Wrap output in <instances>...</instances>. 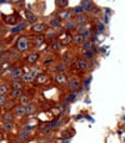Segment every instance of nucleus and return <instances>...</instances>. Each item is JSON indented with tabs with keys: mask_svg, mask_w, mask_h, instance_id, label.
<instances>
[{
	"mask_svg": "<svg viewBox=\"0 0 125 143\" xmlns=\"http://www.w3.org/2000/svg\"><path fill=\"white\" fill-rule=\"evenodd\" d=\"M104 29H105V27H104V25H103V24H99V25H98V30H99V34L104 31Z\"/></svg>",
	"mask_w": 125,
	"mask_h": 143,
	"instance_id": "42",
	"label": "nucleus"
},
{
	"mask_svg": "<svg viewBox=\"0 0 125 143\" xmlns=\"http://www.w3.org/2000/svg\"><path fill=\"white\" fill-rule=\"evenodd\" d=\"M63 143H69V139H66V141H64Z\"/></svg>",
	"mask_w": 125,
	"mask_h": 143,
	"instance_id": "48",
	"label": "nucleus"
},
{
	"mask_svg": "<svg viewBox=\"0 0 125 143\" xmlns=\"http://www.w3.org/2000/svg\"><path fill=\"white\" fill-rule=\"evenodd\" d=\"M34 77H35V72H28V74H24L21 79H23L24 82H30L34 80Z\"/></svg>",
	"mask_w": 125,
	"mask_h": 143,
	"instance_id": "3",
	"label": "nucleus"
},
{
	"mask_svg": "<svg viewBox=\"0 0 125 143\" xmlns=\"http://www.w3.org/2000/svg\"><path fill=\"white\" fill-rule=\"evenodd\" d=\"M43 41H44V36H38L36 39H35V44H36V45H40Z\"/></svg>",
	"mask_w": 125,
	"mask_h": 143,
	"instance_id": "39",
	"label": "nucleus"
},
{
	"mask_svg": "<svg viewBox=\"0 0 125 143\" xmlns=\"http://www.w3.org/2000/svg\"><path fill=\"white\" fill-rule=\"evenodd\" d=\"M85 56L88 57V59H91L94 56V50H86L85 51Z\"/></svg>",
	"mask_w": 125,
	"mask_h": 143,
	"instance_id": "33",
	"label": "nucleus"
},
{
	"mask_svg": "<svg viewBox=\"0 0 125 143\" xmlns=\"http://www.w3.org/2000/svg\"><path fill=\"white\" fill-rule=\"evenodd\" d=\"M20 103H21V106H28V104H30V100L26 96H21L20 97Z\"/></svg>",
	"mask_w": 125,
	"mask_h": 143,
	"instance_id": "20",
	"label": "nucleus"
},
{
	"mask_svg": "<svg viewBox=\"0 0 125 143\" xmlns=\"http://www.w3.org/2000/svg\"><path fill=\"white\" fill-rule=\"evenodd\" d=\"M73 13H74V14H76L78 16H80L81 14L84 13V9H83V6H76V8H74Z\"/></svg>",
	"mask_w": 125,
	"mask_h": 143,
	"instance_id": "23",
	"label": "nucleus"
},
{
	"mask_svg": "<svg viewBox=\"0 0 125 143\" xmlns=\"http://www.w3.org/2000/svg\"><path fill=\"white\" fill-rule=\"evenodd\" d=\"M45 30V25L44 24H36L33 26V31L34 32H43Z\"/></svg>",
	"mask_w": 125,
	"mask_h": 143,
	"instance_id": "9",
	"label": "nucleus"
},
{
	"mask_svg": "<svg viewBox=\"0 0 125 143\" xmlns=\"http://www.w3.org/2000/svg\"><path fill=\"white\" fill-rule=\"evenodd\" d=\"M23 71L21 70H14V71H11V79H14V80H18V79H20V77H23Z\"/></svg>",
	"mask_w": 125,
	"mask_h": 143,
	"instance_id": "6",
	"label": "nucleus"
},
{
	"mask_svg": "<svg viewBox=\"0 0 125 143\" xmlns=\"http://www.w3.org/2000/svg\"><path fill=\"white\" fill-rule=\"evenodd\" d=\"M74 41L76 42V44H83L84 42V37L81 34H78V35H75L74 36Z\"/></svg>",
	"mask_w": 125,
	"mask_h": 143,
	"instance_id": "22",
	"label": "nucleus"
},
{
	"mask_svg": "<svg viewBox=\"0 0 125 143\" xmlns=\"http://www.w3.org/2000/svg\"><path fill=\"white\" fill-rule=\"evenodd\" d=\"M26 18H28V20H29V23L30 24H34V23H36V20H38V18L33 14V13H30V11H28L26 13Z\"/></svg>",
	"mask_w": 125,
	"mask_h": 143,
	"instance_id": "13",
	"label": "nucleus"
},
{
	"mask_svg": "<svg viewBox=\"0 0 125 143\" xmlns=\"http://www.w3.org/2000/svg\"><path fill=\"white\" fill-rule=\"evenodd\" d=\"M3 51H4V47H3V46H0V55L3 54Z\"/></svg>",
	"mask_w": 125,
	"mask_h": 143,
	"instance_id": "47",
	"label": "nucleus"
},
{
	"mask_svg": "<svg viewBox=\"0 0 125 143\" xmlns=\"http://www.w3.org/2000/svg\"><path fill=\"white\" fill-rule=\"evenodd\" d=\"M124 142H125V138H124Z\"/></svg>",
	"mask_w": 125,
	"mask_h": 143,
	"instance_id": "49",
	"label": "nucleus"
},
{
	"mask_svg": "<svg viewBox=\"0 0 125 143\" xmlns=\"http://www.w3.org/2000/svg\"><path fill=\"white\" fill-rule=\"evenodd\" d=\"M55 36H56L55 34H50V35L48 36V39H54V37H55Z\"/></svg>",
	"mask_w": 125,
	"mask_h": 143,
	"instance_id": "44",
	"label": "nucleus"
},
{
	"mask_svg": "<svg viewBox=\"0 0 125 143\" xmlns=\"http://www.w3.org/2000/svg\"><path fill=\"white\" fill-rule=\"evenodd\" d=\"M56 81H58V84H60V85H65L66 84V76H65L63 72L58 74L56 75Z\"/></svg>",
	"mask_w": 125,
	"mask_h": 143,
	"instance_id": "5",
	"label": "nucleus"
},
{
	"mask_svg": "<svg viewBox=\"0 0 125 143\" xmlns=\"http://www.w3.org/2000/svg\"><path fill=\"white\" fill-rule=\"evenodd\" d=\"M13 90H21L20 82H13Z\"/></svg>",
	"mask_w": 125,
	"mask_h": 143,
	"instance_id": "38",
	"label": "nucleus"
},
{
	"mask_svg": "<svg viewBox=\"0 0 125 143\" xmlns=\"http://www.w3.org/2000/svg\"><path fill=\"white\" fill-rule=\"evenodd\" d=\"M4 139V134L1 133V132H0V141H3Z\"/></svg>",
	"mask_w": 125,
	"mask_h": 143,
	"instance_id": "46",
	"label": "nucleus"
},
{
	"mask_svg": "<svg viewBox=\"0 0 125 143\" xmlns=\"http://www.w3.org/2000/svg\"><path fill=\"white\" fill-rule=\"evenodd\" d=\"M23 96V91L21 90H13L10 92V97L11 98H18V97H21Z\"/></svg>",
	"mask_w": 125,
	"mask_h": 143,
	"instance_id": "11",
	"label": "nucleus"
},
{
	"mask_svg": "<svg viewBox=\"0 0 125 143\" xmlns=\"http://www.w3.org/2000/svg\"><path fill=\"white\" fill-rule=\"evenodd\" d=\"M8 93V87L5 85H1L0 86V95H6Z\"/></svg>",
	"mask_w": 125,
	"mask_h": 143,
	"instance_id": "31",
	"label": "nucleus"
},
{
	"mask_svg": "<svg viewBox=\"0 0 125 143\" xmlns=\"http://www.w3.org/2000/svg\"><path fill=\"white\" fill-rule=\"evenodd\" d=\"M25 26H26V23H23V24H20V25H18V26H15L14 29H11V34H16V32L21 31Z\"/></svg>",
	"mask_w": 125,
	"mask_h": 143,
	"instance_id": "15",
	"label": "nucleus"
},
{
	"mask_svg": "<svg viewBox=\"0 0 125 143\" xmlns=\"http://www.w3.org/2000/svg\"><path fill=\"white\" fill-rule=\"evenodd\" d=\"M50 62H53V59H49V60H46V61H45V65H49Z\"/></svg>",
	"mask_w": 125,
	"mask_h": 143,
	"instance_id": "45",
	"label": "nucleus"
},
{
	"mask_svg": "<svg viewBox=\"0 0 125 143\" xmlns=\"http://www.w3.org/2000/svg\"><path fill=\"white\" fill-rule=\"evenodd\" d=\"M76 66L79 69L86 70V69H88V66H89V64H88V61H85V60H79V61L76 62Z\"/></svg>",
	"mask_w": 125,
	"mask_h": 143,
	"instance_id": "10",
	"label": "nucleus"
},
{
	"mask_svg": "<svg viewBox=\"0 0 125 143\" xmlns=\"http://www.w3.org/2000/svg\"><path fill=\"white\" fill-rule=\"evenodd\" d=\"M75 98H76V93H70V95L65 98V102L66 103H69V102H73Z\"/></svg>",
	"mask_w": 125,
	"mask_h": 143,
	"instance_id": "26",
	"label": "nucleus"
},
{
	"mask_svg": "<svg viewBox=\"0 0 125 143\" xmlns=\"http://www.w3.org/2000/svg\"><path fill=\"white\" fill-rule=\"evenodd\" d=\"M48 126H49L50 128H55V127H58V126H59V121H58V119H56V121H53V122H50Z\"/></svg>",
	"mask_w": 125,
	"mask_h": 143,
	"instance_id": "34",
	"label": "nucleus"
},
{
	"mask_svg": "<svg viewBox=\"0 0 125 143\" xmlns=\"http://www.w3.org/2000/svg\"><path fill=\"white\" fill-rule=\"evenodd\" d=\"M71 40H73V39H71V36H68V37H65V39L63 40V44H69Z\"/></svg>",
	"mask_w": 125,
	"mask_h": 143,
	"instance_id": "41",
	"label": "nucleus"
},
{
	"mask_svg": "<svg viewBox=\"0 0 125 143\" xmlns=\"http://www.w3.org/2000/svg\"><path fill=\"white\" fill-rule=\"evenodd\" d=\"M80 4H81L80 6H83L84 10H93L94 9V4L91 1H88V0H84V1H81Z\"/></svg>",
	"mask_w": 125,
	"mask_h": 143,
	"instance_id": "2",
	"label": "nucleus"
},
{
	"mask_svg": "<svg viewBox=\"0 0 125 143\" xmlns=\"http://www.w3.org/2000/svg\"><path fill=\"white\" fill-rule=\"evenodd\" d=\"M65 69H66V65H65V64H60V65H58V70H59V71H64Z\"/></svg>",
	"mask_w": 125,
	"mask_h": 143,
	"instance_id": "40",
	"label": "nucleus"
},
{
	"mask_svg": "<svg viewBox=\"0 0 125 143\" xmlns=\"http://www.w3.org/2000/svg\"><path fill=\"white\" fill-rule=\"evenodd\" d=\"M3 129L6 131V132L13 131V129H14V123H13V122H5V123L3 124Z\"/></svg>",
	"mask_w": 125,
	"mask_h": 143,
	"instance_id": "12",
	"label": "nucleus"
},
{
	"mask_svg": "<svg viewBox=\"0 0 125 143\" xmlns=\"http://www.w3.org/2000/svg\"><path fill=\"white\" fill-rule=\"evenodd\" d=\"M4 20H5V23H6V24H14L15 21H16V16H13V15H10V16H5Z\"/></svg>",
	"mask_w": 125,
	"mask_h": 143,
	"instance_id": "17",
	"label": "nucleus"
},
{
	"mask_svg": "<svg viewBox=\"0 0 125 143\" xmlns=\"http://www.w3.org/2000/svg\"><path fill=\"white\" fill-rule=\"evenodd\" d=\"M76 25H85V19L81 18V16H79L78 20H76Z\"/></svg>",
	"mask_w": 125,
	"mask_h": 143,
	"instance_id": "37",
	"label": "nucleus"
},
{
	"mask_svg": "<svg viewBox=\"0 0 125 143\" xmlns=\"http://www.w3.org/2000/svg\"><path fill=\"white\" fill-rule=\"evenodd\" d=\"M91 81V77H89L88 80H86L85 82H84V85H85V87H89V82Z\"/></svg>",
	"mask_w": 125,
	"mask_h": 143,
	"instance_id": "43",
	"label": "nucleus"
},
{
	"mask_svg": "<svg viewBox=\"0 0 125 143\" xmlns=\"http://www.w3.org/2000/svg\"><path fill=\"white\" fill-rule=\"evenodd\" d=\"M79 87V81L78 80H71L70 81V84H69V89L71 90V91H75Z\"/></svg>",
	"mask_w": 125,
	"mask_h": 143,
	"instance_id": "14",
	"label": "nucleus"
},
{
	"mask_svg": "<svg viewBox=\"0 0 125 143\" xmlns=\"http://www.w3.org/2000/svg\"><path fill=\"white\" fill-rule=\"evenodd\" d=\"M45 80H46V76H45V75H43V74H40V75H39V77H38V80H36V81L39 82V84H41V82H44Z\"/></svg>",
	"mask_w": 125,
	"mask_h": 143,
	"instance_id": "35",
	"label": "nucleus"
},
{
	"mask_svg": "<svg viewBox=\"0 0 125 143\" xmlns=\"http://www.w3.org/2000/svg\"><path fill=\"white\" fill-rule=\"evenodd\" d=\"M83 46H84L85 50H91V49H93V42H91L90 40H84Z\"/></svg>",
	"mask_w": 125,
	"mask_h": 143,
	"instance_id": "19",
	"label": "nucleus"
},
{
	"mask_svg": "<svg viewBox=\"0 0 125 143\" xmlns=\"http://www.w3.org/2000/svg\"><path fill=\"white\" fill-rule=\"evenodd\" d=\"M73 14V10H70V11H64V13H56V16L60 19H69L70 16Z\"/></svg>",
	"mask_w": 125,
	"mask_h": 143,
	"instance_id": "7",
	"label": "nucleus"
},
{
	"mask_svg": "<svg viewBox=\"0 0 125 143\" xmlns=\"http://www.w3.org/2000/svg\"><path fill=\"white\" fill-rule=\"evenodd\" d=\"M14 113L18 114V116H25L26 114V108L24 106H19V107H16L14 109Z\"/></svg>",
	"mask_w": 125,
	"mask_h": 143,
	"instance_id": "4",
	"label": "nucleus"
},
{
	"mask_svg": "<svg viewBox=\"0 0 125 143\" xmlns=\"http://www.w3.org/2000/svg\"><path fill=\"white\" fill-rule=\"evenodd\" d=\"M55 3L58 4V6H61V8H64V6H66V5H68V1H66V0H64V1L58 0V1H55Z\"/></svg>",
	"mask_w": 125,
	"mask_h": 143,
	"instance_id": "36",
	"label": "nucleus"
},
{
	"mask_svg": "<svg viewBox=\"0 0 125 143\" xmlns=\"http://www.w3.org/2000/svg\"><path fill=\"white\" fill-rule=\"evenodd\" d=\"M38 57H39V55H38V54H31V55H29V56H28V62H29V64H34L36 60H38Z\"/></svg>",
	"mask_w": 125,
	"mask_h": 143,
	"instance_id": "16",
	"label": "nucleus"
},
{
	"mask_svg": "<svg viewBox=\"0 0 125 143\" xmlns=\"http://www.w3.org/2000/svg\"><path fill=\"white\" fill-rule=\"evenodd\" d=\"M29 136H30V133H29L28 131H21L20 133L18 134V138L20 141H26V139L29 138Z\"/></svg>",
	"mask_w": 125,
	"mask_h": 143,
	"instance_id": "8",
	"label": "nucleus"
},
{
	"mask_svg": "<svg viewBox=\"0 0 125 143\" xmlns=\"http://www.w3.org/2000/svg\"><path fill=\"white\" fill-rule=\"evenodd\" d=\"M65 27H66L68 30H74L75 27H76V23H71V21H68V23L65 24Z\"/></svg>",
	"mask_w": 125,
	"mask_h": 143,
	"instance_id": "24",
	"label": "nucleus"
},
{
	"mask_svg": "<svg viewBox=\"0 0 125 143\" xmlns=\"http://www.w3.org/2000/svg\"><path fill=\"white\" fill-rule=\"evenodd\" d=\"M28 47H29V41H28V39H26L25 36L19 37L18 42H16V49H18L19 51H25V50H28Z\"/></svg>",
	"mask_w": 125,
	"mask_h": 143,
	"instance_id": "1",
	"label": "nucleus"
},
{
	"mask_svg": "<svg viewBox=\"0 0 125 143\" xmlns=\"http://www.w3.org/2000/svg\"><path fill=\"white\" fill-rule=\"evenodd\" d=\"M3 119L5 121V122H13V113L6 112V113L3 116Z\"/></svg>",
	"mask_w": 125,
	"mask_h": 143,
	"instance_id": "21",
	"label": "nucleus"
},
{
	"mask_svg": "<svg viewBox=\"0 0 125 143\" xmlns=\"http://www.w3.org/2000/svg\"><path fill=\"white\" fill-rule=\"evenodd\" d=\"M25 108H26V114H31L35 112V106H33V104H28Z\"/></svg>",
	"mask_w": 125,
	"mask_h": 143,
	"instance_id": "25",
	"label": "nucleus"
},
{
	"mask_svg": "<svg viewBox=\"0 0 125 143\" xmlns=\"http://www.w3.org/2000/svg\"><path fill=\"white\" fill-rule=\"evenodd\" d=\"M9 54H3V55H0V62H5V61H8L9 60Z\"/></svg>",
	"mask_w": 125,
	"mask_h": 143,
	"instance_id": "29",
	"label": "nucleus"
},
{
	"mask_svg": "<svg viewBox=\"0 0 125 143\" xmlns=\"http://www.w3.org/2000/svg\"><path fill=\"white\" fill-rule=\"evenodd\" d=\"M50 26L53 27H59L60 26V19H58V18H54L50 20Z\"/></svg>",
	"mask_w": 125,
	"mask_h": 143,
	"instance_id": "18",
	"label": "nucleus"
},
{
	"mask_svg": "<svg viewBox=\"0 0 125 143\" xmlns=\"http://www.w3.org/2000/svg\"><path fill=\"white\" fill-rule=\"evenodd\" d=\"M50 133H51V128L49 126H46V127L41 129V134H50Z\"/></svg>",
	"mask_w": 125,
	"mask_h": 143,
	"instance_id": "28",
	"label": "nucleus"
},
{
	"mask_svg": "<svg viewBox=\"0 0 125 143\" xmlns=\"http://www.w3.org/2000/svg\"><path fill=\"white\" fill-rule=\"evenodd\" d=\"M80 34L83 35L84 39H88V37H90V30H88V29H83Z\"/></svg>",
	"mask_w": 125,
	"mask_h": 143,
	"instance_id": "27",
	"label": "nucleus"
},
{
	"mask_svg": "<svg viewBox=\"0 0 125 143\" xmlns=\"http://www.w3.org/2000/svg\"><path fill=\"white\" fill-rule=\"evenodd\" d=\"M6 96L5 95H0V106H5L6 104Z\"/></svg>",
	"mask_w": 125,
	"mask_h": 143,
	"instance_id": "30",
	"label": "nucleus"
},
{
	"mask_svg": "<svg viewBox=\"0 0 125 143\" xmlns=\"http://www.w3.org/2000/svg\"><path fill=\"white\" fill-rule=\"evenodd\" d=\"M60 47H61V44L60 42H53L51 44V49H53V50H59Z\"/></svg>",
	"mask_w": 125,
	"mask_h": 143,
	"instance_id": "32",
	"label": "nucleus"
}]
</instances>
